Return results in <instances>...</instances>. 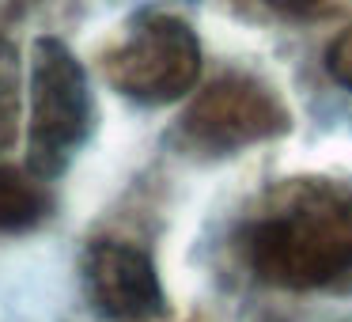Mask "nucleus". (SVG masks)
<instances>
[{"label": "nucleus", "instance_id": "6e6552de", "mask_svg": "<svg viewBox=\"0 0 352 322\" xmlns=\"http://www.w3.org/2000/svg\"><path fill=\"white\" fill-rule=\"evenodd\" d=\"M326 69H329V76H333L337 84L352 92V27L337 34L333 46L326 50Z\"/></svg>", "mask_w": 352, "mask_h": 322}, {"label": "nucleus", "instance_id": "423d86ee", "mask_svg": "<svg viewBox=\"0 0 352 322\" xmlns=\"http://www.w3.org/2000/svg\"><path fill=\"white\" fill-rule=\"evenodd\" d=\"M46 213H50L46 186L16 167H0V231H27Z\"/></svg>", "mask_w": 352, "mask_h": 322}, {"label": "nucleus", "instance_id": "7ed1b4c3", "mask_svg": "<svg viewBox=\"0 0 352 322\" xmlns=\"http://www.w3.org/2000/svg\"><path fill=\"white\" fill-rule=\"evenodd\" d=\"M197 34L175 16H144L107 54V80L137 103H175L197 84Z\"/></svg>", "mask_w": 352, "mask_h": 322}, {"label": "nucleus", "instance_id": "0eeeda50", "mask_svg": "<svg viewBox=\"0 0 352 322\" xmlns=\"http://www.w3.org/2000/svg\"><path fill=\"white\" fill-rule=\"evenodd\" d=\"M16 114H19V57L0 39V148L12 140Z\"/></svg>", "mask_w": 352, "mask_h": 322}, {"label": "nucleus", "instance_id": "f03ea898", "mask_svg": "<svg viewBox=\"0 0 352 322\" xmlns=\"http://www.w3.org/2000/svg\"><path fill=\"white\" fill-rule=\"evenodd\" d=\"M91 129V95L80 61L57 39H38L31 57V122L27 160L38 178H54L69 167L72 152Z\"/></svg>", "mask_w": 352, "mask_h": 322}, {"label": "nucleus", "instance_id": "f257e3e1", "mask_svg": "<svg viewBox=\"0 0 352 322\" xmlns=\"http://www.w3.org/2000/svg\"><path fill=\"white\" fill-rule=\"evenodd\" d=\"M243 258L258 281L284 292L344 284L352 277V190L322 178L276 186L246 224Z\"/></svg>", "mask_w": 352, "mask_h": 322}, {"label": "nucleus", "instance_id": "20e7f679", "mask_svg": "<svg viewBox=\"0 0 352 322\" xmlns=\"http://www.w3.org/2000/svg\"><path fill=\"white\" fill-rule=\"evenodd\" d=\"M292 114L265 84L250 76H223L193 99L182 118V137L201 152H239L258 140L288 133Z\"/></svg>", "mask_w": 352, "mask_h": 322}, {"label": "nucleus", "instance_id": "1a4fd4ad", "mask_svg": "<svg viewBox=\"0 0 352 322\" xmlns=\"http://www.w3.org/2000/svg\"><path fill=\"white\" fill-rule=\"evenodd\" d=\"M265 4L276 12H288V16H303V12H311L318 0H265Z\"/></svg>", "mask_w": 352, "mask_h": 322}, {"label": "nucleus", "instance_id": "39448f33", "mask_svg": "<svg viewBox=\"0 0 352 322\" xmlns=\"http://www.w3.org/2000/svg\"><path fill=\"white\" fill-rule=\"evenodd\" d=\"M84 281L95 311L110 322H148L167 307L152 258L118 239H99L87 246Z\"/></svg>", "mask_w": 352, "mask_h": 322}]
</instances>
